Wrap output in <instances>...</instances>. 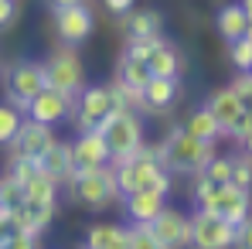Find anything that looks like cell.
<instances>
[{
	"instance_id": "obj_21",
	"label": "cell",
	"mask_w": 252,
	"mask_h": 249,
	"mask_svg": "<svg viewBox=\"0 0 252 249\" xmlns=\"http://www.w3.org/2000/svg\"><path fill=\"white\" fill-rule=\"evenodd\" d=\"M147 65H150L154 75H170V79H177V72H181V51H177V44H170L167 38H164V41L147 55Z\"/></svg>"
},
{
	"instance_id": "obj_26",
	"label": "cell",
	"mask_w": 252,
	"mask_h": 249,
	"mask_svg": "<svg viewBox=\"0 0 252 249\" xmlns=\"http://www.w3.org/2000/svg\"><path fill=\"white\" fill-rule=\"evenodd\" d=\"M55 198H58V181L41 171L24 184V202H55Z\"/></svg>"
},
{
	"instance_id": "obj_14",
	"label": "cell",
	"mask_w": 252,
	"mask_h": 249,
	"mask_svg": "<svg viewBox=\"0 0 252 249\" xmlns=\"http://www.w3.org/2000/svg\"><path fill=\"white\" fill-rule=\"evenodd\" d=\"M55 143V126L48 123H38V120H31V116H24V123L17 130V137L7 143L10 147V154H24V157H41L44 150Z\"/></svg>"
},
{
	"instance_id": "obj_17",
	"label": "cell",
	"mask_w": 252,
	"mask_h": 249,
	"mask_svg": "<svg viewBox=\"0 0 252 249\" xmlns=\"http://www.w3.org/2000/svg\"><path fill=\"white\" fill-rule=\"evenodd\" d=\"M120 31L126 38H154V35L164 31V14L154 10V7H147V10L129 7L126 14H120Z\"/></svg>"
},
{
	"instance_id": "obj_43",
	"label": "cell",
	"mask_w": 252,
	"mask_h": 249,
	"mask_svg": "<svg viewBox=\"0 0 252 249\" xmlns=\"http://www.w3.org/2000/svg\"><path fill=\"white\" fill-rule=\"evenodd\" d=\"M246 38H249V41H252V21H249V28H246Z\"/></svg>"
},
{
	"instance_id": "obj_30",
	"label": "cell",
	"mask_w": 252,
	"mask_h": 249,
	"mask_svg": "<svg viewBox=\"0 0 252 249\" xmlns=\"http://www.w3.org/2000/svg\"><path fill=\"white\" fill-rule=\"evenodd\" d=\"M41 167H38V157H24V154H10V178H17L21 184H28L34 174H38Z\"/></svg>"
},
{
	"instance_id": "obj_3",
	"label": "cell",
	"mask_w": 252,
	"mask_h": 249,
	"mask_svg": "<svg viewBox=\"0 0 252 249\" xmlns=\"http://www.w3.org/2000/svg\"><path fill=\"white\" fill-rule=\"evenodd\" d=\"M99 133L106 137L109 147V164L113 161H126L143 147V120L133 109H113L109 120L99 126Z\"/></svg>"
},
{
	"instance_id": "obj_15",
	"label": "cell",
	"mask_w": 252,
	"mask_h": 249,
	"mask_svg": "<svg viewBox=\"0 0 252 249\" xmlns=\"http://www.w3.org/2000/svg\"><path fill=\"white\" fill-rule=\"evenodd\" d=\"M177 92H181L177 79H170V75H154L150 82L143 85V92H140V109H143V113H167L170 106L177 103Z\"/></svg>"
},
{
	"instance_id": "obj_18",
	"label": "cell",
	"mask_w": 252,
	"mask_h": 249,
	"mask_svg": "<svg viewBox=\"0 0 252 249\" xmlns=\"http://www.w3.org/2000/svg\"><path fill=\"white\" fill-rule=\"evenodd\" d=\"M38 167H41V174L55 178L58 184H62V181H68V174H72V143L55 140L41 157H38Z\"/></svg>"
},
{
	"instance_id": "obj_9",
	"label": "cell",
	"mask_w": 252,
	"mask_h": 249,
	"mask_svg": "<svg viewBox=\"0 0 252 249\" xmlns=\"http://www.w3.org/2000/svg\"><path fill=\"white\" fill-rule=\"evenodd\" d=\"M191 246L198 249H225L235 246V225L215 212H194L191 215Z\"/></svg>"
},
{
	"instance_id": "obj_41",
	"label": "cell",
	"mask_w": 252,
	"mask_h": 249,
	"mask_svg": "<svg viewBox=\"0 0 252 249\" xmlns=\"http://www.w3.org/2000/svg\"><path fill=\"white\" fill-rule=\"evenodd\" d=\"M239 147H242V150H246V154L252 157V133H249V137H242V140H239Z\"/></svg>"
},
{
	"instance_id": "obj_10",
	"label": "cell",
	"mask_w": 252,
	"mask_h": 249,
	"mask_svg": "<svg viewBox=\"0 0 252 249\" xmlns=\"http://www.w3.org/2000/svg\"><path fill=\"white\" fill-rule=\"evenodd\" d=\"M109 167V147L106 137L99 130H79L75 143H72V174H85V171H99ZM68 174V178H72Z\"/></svg>"
},
{
	"instance_id": "obj_42",
	"label": "cell",
	"mask_w": 252,
	"mask_h": 249,
	"mask_svg": "<svg viewBox=\"0 0 252 249\" xmlns=\"http://www.w3.org/2000/svg\"><path fill=\"white\" fill-rule=\"evenodd\" d=\"M239 7L246 10V17H249V21H252V0H239Z\"/></svg>"
},
{
	"instance_id": "obj_24",
	"label": "cell",
	"mask_w": 252,
	"mask_h": 249,
	"mask_svg": "<svg viewBox=\"0 0 252 249\" xmlns=\"http://www.w3.org/2000/svg\"><path fill=\"white\" fill-rule=\"evenodd\" d=\"M181 126H184L191 137H201V140H218V137H221V126L215 123V116L208 113V106L191 109V113H188V120H184Z\"/></svg>"
},
{
	"instance_id": "obj_5",
	"label": "cell",
	"mask_w": 252,
	"mask_h": 249,
	"mask_svg": "<svg viewBox=\"0 0 252 249\" xmlns=\"http://www.w3.org/2000/svg\"><path fill=\"white\" fill-rule=\"evenodd\" d=\"M113 178H116V191L120 198H126L129 191H140V188H150L154 178L164 171L157 161V147H140L133 157L126 161H113Z\"/></svg>"
},
{
	"instance_id": "obj_19",
	"label": "cell",
	"mask_w": 252,
	"mask_h": 249,
	"mask_svg": "<svg viewBox=\"0 0 252 249\" xmlns=\"http://www.w3.org/2000/svg\"><path fill=\"white\" fill-rule=\"evenodd\" d=\"M123 208L129 215V222H154V215L164 208V195H157L150 188H140V191H129L123 198Z\"/></svg>"
},
{
	"instance_id": "obj_36",
	"label": "cell",
	"mask_w": 252,
	"mask_h": 249,
	"mask_svg": "<svg viewBox=\"0 0 252 249\" xmlns=\"http://www.w3.org/2000/svg\"><path fill=\"white\" fill-rule=\"evenodd\" d=\"M235 246L252 249V215L246 218V222H239V225H235Z\"/></svg>"
},
{
	"instance_id": "obj_27",
	"label": "cell",
	"mask_w": 252,
	"mask_h": 249,
	"mask_svg": "<svg viewBox=\"0 0 252 249\" xmlns=\"http://www.w3.org/2000/svg\"><path fill=\"white\" fill-rule=\"evenodd\" d=\"M126 249H160L150 222H129V229H126Z\"/></svg>"
},
{
	"instance_id": "obj_7",
	"label": "cell",
	"mask_w": 252,
	"mask_h": 249,
	"mask_svg": "<svg viewBox=\"0 0 252 249\" xmlns=\"http://www.w3.org/2000/svg\"><path fill=\"white\" fill-rule=\"evenodd\" d=\"M113 109H116V103H113L109 85H85L82 92L72 99L68 120L79 126V130H99V126L109 120Z\"/></svg>"
},
{
	"instance_id": "obj_34",
	"label": "cell",
	"mask_w": 252,
	"mask_h": 249,
	"mask_svg": "<svg viewBox=\"0 0 252 249\" xmlns=\"http://www.w3.org/2000/svg\"><path fill=\"white\" fill-rule=\"evenodd\" d=\"M38 239H41V236H31V232H24V229H10V236H7L3 249H34V246H38Z\"/></svg>"
},
{
	"instance_id": "obj_23",
	"label": "cell",
	"mask_w": 252,
	"mask_h": 249,
	"mask_svg": "<svg viewBox=\"0 0 252 249\" xmlns=\"http://www.w3.org/2000/svg\"><path fill=\"white\" fill-rule=\"evenodd\" d=\"M82 246H89V249H126V229L123 225H92L85 232Z\"/></svg>"
},
{
	"instance_id": "obj_4",
	"label": "cell",
	"mask_w": 252,
	"mask_h": 249,
	"mask_svg": "<svg viewBox=\"0 0 252 249\" xmlns=\"http://www.w3.org/2000/svg\"><path fill=\"white\" fill-rule=\"evenodd\" d=\"M41 72H44V85L65 92L68 99H75L79 92L85 89V69H82V58L72 44H62L55 48L48 58L41 62Z\"/></svg>"
},
{
	"instance_id": "obj_12",
	"label": "cell",
	"mask_w": 252,
	"mask_h": 249,
	"mask_svg": "<svg viewBox=\"0 0 252 249\" xmlns=\"http://www.w3.org/2000/svg\"><path fill=\"white\" fill-rule=\"evenodd\" d=\"M68 113H72V99H68L65 92L51 89V85H41V89L31 96V103L24 106V116H31V120H38V123H48V126L65 123Z\"/></svg>"
},
{
	"instance_id": "obj_33",
	"label": "cell",
	"mask_w": 252,
	"mask_h": 249,
	"mask_svg": "<svg viewBox=\"0 0 252 249\" xmlns=\"http://www.w3.org/2000/svg\"><path fill=\"white\" fill-rule=\"evenodd\" d=\"M232 89H235V96H239L242 109H252V72H239V75H235V82H232Z\"/></svg>"
},
{
	"instance_id": "obj_40",
	"label": "cell",
	"mask_w": 252,
	"mask_h": 249,
	"mask_svg": "<svg viewBox=\"0 0 252 249\" xmlns=\"http://www.w3.org/2000/svg\"><path fill=\"white\" fill-rule=\"evenodd\" d=\"M75 3H85V0H48L51 10H62V7H75Z\"/></svg>"
},
{
	"instance_id": "obj_20",
	"label": "cell",
	"mask_w": 252,
	"mask_h": 249,
	"mask_svg": "<svg viewBox=\"0 0 252 249\" xmlns=\"http://www.w3.org/2000/svg\"><path fill=\"white\" fill-rule=\"evenodd\" d=\"M116 82H123L129 92H143V85L154 79V72H150V65L143 62V58H129V55H120V62H116V75H113Z\"/></svg>"
},
{
	"instance_id": "obj_39",
	"label": "cell",
	"mask_w": 252,
	"mask_h": 249,
	"mask_svg": "<svg viewBox=\"0 0 252 249\" xmlns=\"http://www.w3.org/2000/svg\"><path fill=\"white\" fill-rule=\"evenodd\" d=\"M7 236H10V215L0 212V249H3V243H7Z\"/></svg>"
},
{
	"instance_id": "obj_11",
	"label": "cell",
	"mask_w": 252,
	"mask_h": 249,
	"mask_svg": "<svg viewBox=\"0 0 252 249\" xmlns=\"http://www.w3.org/2000/svg\"><path fill=\"white\" fill-rule=\"evenodd\" d=\"M55 14V35L62 44H72L79 48L82 41H89L92 28H95V17L89 10V3H75V7H62V10H51Z\"/></svg>"
},
{
	"instance_id": "obj_8",
	"label": "cell",
	"mask_w": 252,
	"mask_h": 249,
	"mask_svg": "<svg viewBox=\"0 0 252 249\" xmlns=\"http://www.w3.org/2000/svg\"><path fill=\"white\" fill-rule=\"evenodd\" d=\"M198 208L201 212H215V215L228 218L232 225H239V222H246L252 215V191L235 188V184H215L211 195Z\"/></svg>"
},
{
	"instance_id": "obj_25",
	"label": "cell",
	"mask_w": 252,
	"mask_h": 249,
	"mask_svg": "<svg viewBox=\"0 0 252 249\" xmlns=\"http://www.w3.org/2000/svg\"><path fill=\"white\" fill-rule=\"evenodd\" d=\"M21 123H24V109L3 99V103H0V147H7V143L17 137Z\"/></svg>"
},
{
	"instance_id": "obj_31",
	"label": "cell",
	"mask_w": 252,
	"mask_h": 249,
	"mask_svg": "<svg viewBox=\"0 0 252 249\" xmlns=\"http://www.w3.org/2000/svg\"><path fill=\"white\" fill-rule=\"evenodd\" d=\"M228 58L239 72H252V41L249 38H235L228 41Z\"/></svg>"
},
{
	"instance_id": "obj_2",
	"label": "cell",
	"mask_w": 252,
	"mask_h": 249,
	"mask_svg": "<svg viewBox=\"0 0 252 249\" xmlns=\"http://www.w3.org/2000/svg\"><path fill=\"white\" fill-rule=\"evenodd\" d=\"M68 202L89 212H102L109 208L120 191H116V178H113V167H99V171H85V174H72L68 181Z\"/></svg>"
},
{
	"instance_id": "obj_28",
	"label": "cell",
	"mask_w": 252,
	"mask_h": 249,
	"mask_svg": "<svg viewBox=\"0 0 252 249\" xmlns=\"http://www.w3.org/2000/svg\"><path fill=\"white\" fill-rule=\"evenodd\" d=\"M24 205V184L17 181V178H0V212H14V208Z\"/></svg>"
},
{
	"instance_id": "obj_32",
	"label": "cell",
	"mask_w": 252,
	"mask_h": 249,
	"mask_svg": "<svg viewBox=\"0 0 252 249\" xmlns=\"http://www.w3.org/2000/svg\"><path fill=\"white\" fill-rule=\"evenodd\" d=\"M201 174L215 181V184H228V174H232V157H221V154H215L208 164L201 167Z\"/></svg>"
},
{
	"instance_id": "obj_6",
	"label": "cell",
	"mask_w": 252,
	"mask_h": 249,
	"mask_svg": "<svg viewBox=\"0 0 252 249\" xmlns=\"http://www.w3.org/2000/svg\"><path fill=\"white\" fill-rule=\"evenodd\" d=\"M0 85H3V99L24 109V106L31 103V96L44 85L41 62H31V58H17V62H10V65L0 72Z\"/></svg>"
},
{
	"instance_id": "obj_35",
	"label": "cell",
	"mask_w": 252,
	"mask_h": 249,
	"mask_svg": "<svg viewBox=\"0 0 252 249\" xmlns=\"http://www.w3.org/2000/svg\"><path fill=\"white\" fill-rule=\"evenodd\" d=\"M17 21V0H0V31H7Z\"/></svg>"
},
{
	"instance_id": "obj_38",
	"label": "cell",
	"mask_w": 252,
	"mask_h": 249,
	"mask_svg": "<svg viewBox=\"0 0 252 249\" xmlns=\"http://www.w3.org/2000/svg\"><path fill=\"white\" fill-rule=\"evenodd\" d=\"M102 3H106V7H109V14H116V17L126 14V10L133 7V0H102Z\"/></svg>"
},
{
	"instance_id": "obj_16",
	"label": "cell",
	"mask_w": 252,
	"mask_h": 249,
	"mask_svg": "<svg viewBox=\"0 0 252 249\" xmlns=\"http://www.w3.org/2000/svg\"><path fill=\"white\" fill-rule=\"evenodd\" d=\"M205 106H208V113L215 116V123L221 126V133H225V137H232V130H235V123H239V116L246 113L232 85H228V89H215Z\"/></svg>"
},
{
	"instance_id": "obj_13",
	"label": "cell",
	"mask_w": 252,
	"mask_h": 249,
	"mask_svg": "<svg viewBox=\"0 0 252 249\" xmlns=\"http://www.w3.org/2000/svg\"><path fill=\"white\" fill-rule=\"evenodd\" d=\"M150 229H154V236H157L160 249L191 246V218H188L184 212H177V208H167V205H164L157 215H154Z\"/></svg>"
},
{
	"instance_id": "obj_1",
	"label": "cell",
	"mask_w": 252,
	"mask_h": 249,
	"mask_svg": "<svg viewBox=\"0 0 252 249\" xmlns=\"http://www.w3.org/2000/svg\"><path fill=\"white\" fill-rule=\"evenodd\" d=\"M215 154H218L215 140L191 137L184 126H174L157 143V161H160V167H167L170 174H198Z\"/></svg>"
},
{
	"instance_id": "obj_22",
	"label": "cell",
	"mask_w": 252,
	"mask_h": 249,
	"mask_svg": "<svg viewBox=\"0 0 252 249\" xmlns=\"http://www.w3.org/2000/svg\"><path fill=\"white\" fill-rule=\"evenodd\" d=\"M215 24H218V35H221L225 41H235V38H246L249 17H246V10H242L239 3H228V7H221V10H218Z\"/></svg>"
},
{
	"instance_id": "obj_37",
	"label": "cell",
	"mask_w": 252,
	"mask_h": 249,
	"mask_svg": "<svg viewBox=\"0 0 252 249\" xmlns=\"http://www.w3.org/2000/svg\"><path fill=\"white\" fill-rule=\"evenodd\" d=\"M249 133H252V109H246V113L239 116L235 130H232V137H235V140H242V137H249Z\"/></svg>"
},
{
	"instance_id": "obj_29",
	"label": "cell",
	"mask_w": 252,
	"mask_h": 249,
	"mask_svg": "<svg viewBox=\"0 0 252 249\" xmlns=\"http://www.w3.org/2000/svg\"><path fill=\"white\" fill-rule=\"evenodd\" d=\"M228 184L252 191V157L246 154V150L232 154V174H228Z\"/></svg>"
}]
</instances>
